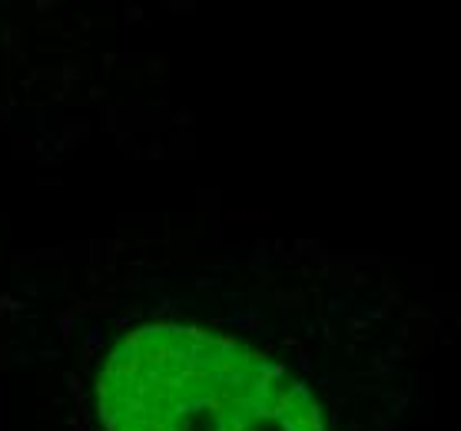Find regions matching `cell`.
Listing matches in <instances>:
<instances>
[{
  "label": "cell",
  "mask_w": 461,
  "mask_h": 431,
  "mask_svg": "<svg viewBox=\"0 0 461 431\" xmlns=\"http://www.w3.org/2000/svg\"><path fill=\"white\" fill-rule=\"evenodd\" d=\"M176 123H179V126H189L192 116H189V113H176Z\"/></svg>",
  "instance_id": "17"
},
{
  "label": "cell",
  "mask_w": 461,
  "mask_h": 431,
  "mask_svg": "<svg viewBox=\"0 0 461 431\" xmlns=\"http://www.w3.org/2000/svg\"><path fill=\"white\" fill-rule=\"evenodd\" d=\"M40 358H43V362H60V358H63V351H60V348H43V351H40Z\"/></svg>",
  "instance_id": "9"
},
{
  "label": "cell",
  "mask_w": 461,
  "mask_h": 431,
  "mask_svg": "<svg viewBox=\"0 0 461 431\" xmlns=\"http://www.w3.org/2000/svg\"><path fill=\"white\" fill-rule=\"evenodd\" d=\"M67 391L77 398V405L87 398V391H83V385H80V375H77V372H67Z\"/></svg>",
  "instance_id": "3"
},
{
  "label": "cell",
  "mask_w": 461,
  "mask_h": 431,
  "mask_svg": "<svg viewBox=\"0 0 461 431\" xmlns=\"http://www.w3.org/2000/svg\"><path fill=\"white\" fill-rule=\"evenodd\" d=\"M372 368H375V372H395V365H388L382 355H378V358H372Z\"/></svg>",
  "instance_id": "10"
},
{
  "label": "cell",
  "mask_w": 461,
  "mask_h": 431,
  "mask_svg": "<svg viewBox=\"0 0 461 431\" xmlns=\"http://www.w3.org/2000/svg\"><path fill=\"white\" fill-rule=\"evenodd\" d=\"M24 289H27V296H37V292H40L37 282H24Z\"/></svg>",
  "instance_id": "19"
},
{
  "label": "cell",
  "mask_w": 461,
  "mask_h": 431,
  "mask_svg": "<svg viewBox=\"0 0 461 431\" xmlns=\"http://www.w3.org/2000/svg\"><path fill=\"white\" fill-rule=\"evenodd\" d=\"M80 77H83V70H80V66H73V63L63 66V80L67 83H70V80H80Z\"/></svg>",
  "instance_id": "8"
},
{
  "label": "cell",
  "mask_w": 461,
  "mask_h": 431,
  "mask_svg": "<svg viewBox=\"0 0 461 431\" xmlns=\"http://www.w3.org/2000/svg\"><path fill=\"white\" fill-rule=\"evenodd\" d=\"M342 309H345V302H342V299H332V302H328V315H339Z\"/></svg>",
  "instance_id": "14"
},
{
  "label": "cell",
  "mask_w": 461,
  "mask_h": 431,
  "mask_svg": "<svg viewBox=\"0 0 461 431\" xmlns=\"http://www.w3.org/2000/svg\"><path fill=\"white\" fill-rule=\"evenodd\" d=\"M106 365H119V368H140V348L129 342H119L116 348L110 351V362Z\"/></svg>",
  "instance_id": "1"
},
{
  "label": "cell",
  "mask_w": 461,
  "mask_h": 431,
  "mask_svg": "<svg viewBox=\"0 0 461 431\" xmlns=\"http://www.w3.org/2000/svg\"><path fill=\"white\" fill-rule=\"evenodd\" d=\"M269 259H272L269 242H259V246H255V256H252V265H262V262H269Z\"/></svg>",
  "instance_id": "6"
},
{
  "label": "cell",
  "mask_w": 461,
  "mask_h": 431,
  "mask_svg": "<svg viewBox=\"0 0 461 431\" xmlns=\"http://www.w3.org/2000/svg\"><path fill=\"white\" fill-rule=\"evenodd\" d=\"M73 325H77V315L63 312V315H60V335H63V342H70V338H73Z\"/></svg>",
  "instance_id": "4"
},
{
  "label": "cell",
  "mask_w": 461,
  "mask_h": 431,
  "mask_svg": "<svg viewBox=\"0 0 461 431\" xmlns=\"http://www.w3.org/2000/svg\"><path fill=\"white\" fill-rule=\"evenodd\" d=\"M382 358H388V365H395L398 358H405V345H388V351H385Z\"/></svg>",
  "instance_id": "7"
},
{
  "label": "cell",
  "mask_w": 461,
  "mask_h": 431,
  "mask_svg": "<svg viewBox=\"0 0 461 431\" xmlns=\"http://www.w3.org/2000/svg\"><path fill=\"white\" fill-rule=\"evenodd\" d=\"M365 325H368L365 319H352V322H349V328L355 332V335H362V328H365Z\"/></svg>",
  "instance_id": "15"
},
{
  "label": "cell",
  "mask_w": 461,
  "mask_h": 431,
  "mask_svg": "<svg viewBox=\"0 0 461 431\" xmlns=\"http://www.w3.org/2000/svg\"><path fill=\"white\" fill-rule=\"evenodd\" d=\"M199 289H206V285H219V279H196Z\"/></svg>",
  "instance_id": "20"
},
{
  "label": "cell",
  "mask_w": 461,
  "mask_h": 431,
  "mask_svg": "<svg viewBox=\"0 0 461 431\" xmlns=\"http://www.w3.org/2000/svg\"><path fill=\"white\" fill-rule=\"evenodd\" d=\"M299 368H302V372H312V355L309 351H299Z\"/></svg>",
  "instance_id": "12"
},
{
  "label": "cell",
  "mask_w": 461,
  "mask_h": 431,
  "mask_svg": "<svg viewBox=\"0 0 461 431\" xmlns=\"http://www.w3.org/2000/svg\"><path fill=\"white\" fill-rule=\"evenodd\" d=\"M352 282H355V285H365L368 275H365V272H352Z\"/></svg>",
  "instance_id": "18"
},
{
  "label": "cell",
  "mask_w": 461,
  "mask_h": 431,
  "mask_svg": "<svg viewBox=\"0 0 461 431\" xmlns=\"http://www.w3.org/2000/svg\"><path fill=\"white\" fill-rule=\"evenodd\" d=\"M100 345H103V328L93 325V328L87 332V342H83V355H87V362L96 355V348H100Z\"/></svg>",
  "instance_id": "2"
},
{
  "label": "cell",
  "mask_w": 461,
  "mask_h": 431,
  "mask_svg": "<svg viewBox=\"0 0 461 431\" xmlns=\"http://www.w3.org/2000/svg\"><path fill=\"white\" fill-rule=\"evenodd\" d=\"M382 431H402L398 424H382Z\"/></svg>",
  "instance_id": "21"
},
{
  "label": "cell",
  "mask_w": 461,
  "mask_h": 431,
  "mask_svg": "<svg viewBox=\"0 0 461 431\" xmlns=\"http://www.w3.org/2000/svg\"><path fill=\"white\" fill-rule=\"evenodd\" d=\"M126 20H143V10H140V7H126Z\"/></svg>",
  "instance_id": "16"
},
{
  "label": "cell",
  "mask_w": 461,
  "mask_h": 431,
  "mask_svg": "<svg viewBox=\"0 0 461 431\" xmlns=\"http://www.w3.org/2000/svg\"><path fill=\"white\" fill-rule=\"evenodd\" d=\"M103 126L106 129H116V110H106L103 113Z\"/></svg>",
  "instance_id": "13"
},
{
  "label": "cell",
  "mask_w": 461,
  "mask_h": 431,
  "mask_svg": "<svg viewBox=\"0 0 461 431\" xmlns=\"http://www.w3.org/2000/svg\"><path fill=\"white\" fill-rule=\"evenodd\" d=\"M30 362H33V355H30V351H17V355H14V365H30Z\"/></svg>",
  "instance_id": "11"
},
{
  "label": "cell",
  "mask_w": 461,
  "mask_h": 431,
  "mask_svg": "<svg viewBox=\"0 0 461 431\" xmlns=\"http://www.w3.org/2000/svg\"><path fill=\"white\" fill-rule=\"evenodd\" d=\"M408 405H412V395H398V398L395 401H391V408H388V415L391 418H398V415H402V411H405V408Z\"/></svg>",
  "instance_id": "5"
}]
</instances>
